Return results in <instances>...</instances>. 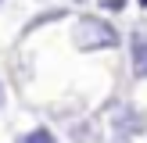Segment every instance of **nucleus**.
<instances>
[{
  "label": "nucleus",
  "instance_id": "5",
  "mask_svg": "<svg viewBox=\"0 0 147 143\" xmlns=\"http://www.w3.org/2000/svg\"><path fill=\"white\" fill-rule=\"evenodd\" d=\"M61 18H68V11H65V7H54V11H43V14H36V18L29 21L25 29H22V36H32L36 29H43V25H54V21H61Z\"/></svg>",
  "mask_w": 147,
  "mask_h": 143
},
{
  "label": "nucleus",
  "instance_id": "4",
  "mask_svg": "<svg viewBox=\"0 0 147 143\" xmlns=\"http://www.w3.org/2000/svg\"><path fill=\"white\" fill-rule=\"evenodd\" d=\"M100 118H86L79 125H72V143H100Z\"/></svg>",
  "mask_w": 147,
  "mask_h": 143
},
{
  "label": "nucleus",
  "instance_id": "2",
  "mask_svg": "<svg viewBox=\"0 0 147 143\" xmlns=\"http://www.w3.org/2000/svg\"><path fill=\"white\" fill-rule=\"evenodd\" d=\"M111 132L126 136V140H136V136L147 132V114L133 104H119L111 111Z\"/></svg>",
  "mask_w": 147,
  "mask_h": 143
},
{
  "label": "nucleus",
  "instance_id": "6",
  "mask_svg": "<svg viewBox=\"0 0 147 143\" xmlns=\"http://www.w3.org/2000/svg\"><path fill=\"white\" fill-rule=\"evenodd\" d=\"M14 143H57V136L50 132L47 125H36L32 132H25V136H18V140H14Z\"/></svg>",
  "mask_w": 147,
  "mask_h": 143
},
{
  "label": "nucleus",
  "instance_id": "3",
  "mask_svg": "<svg viewBox=\"0 0 147 143\" xmlns=\"http://www.w3.org/2000/svg\"><path fill=\"white\" fill-rule=\"evenodd\" d=\"M129 72L136 82L147 79V25H136L129 32Z\"/></svg>",
  "mask_w": 147,
  "mask_h": 143
},
{
  "label": "nucleus",
  "instance_id": "8",
  "mask_svg": "<svg viewBox=\"0 0 147 143\" xmlns=\"http://www.w3.org/2000/svg\"><path fill=\"white\" fill-rule=\"evenodd\" d=\"M0 107H4V82H0Z\"/></svg>",
  "mask_w": 147,
  "mask_h": 143
},
{
  "label": "nucleus",
  "instance_id": "7",
  "mask_svg": "<svg viewBox=\"0 0 147 143\" xmlns=\"http://www.w3.org/2000/svg\"><path fill=\"white\" fill-rule=\"evenodd\" d=\"M129 7V0H100V11H108V14H122Z\"/></svg>",
  "mask_w": 147,
  "mask_h": 143
},
{
  "label": "nucleus",
  "instance_id": "1",
  "mask_svg": "<svg viewBox=\"0 0 147 143\" xmlns=\"http://www.w3.org/2000/svg\"><path fill=\"white\" fill-rule=\"evenodd\" d=\"M122 43V32L100 14H79L72 25V47L79 54H97V50H115Z\"/></svg>",
  "mask_w": 147,
  "mask_h": 143
},
{
  "label": "nucleus",
  "instance_id": "10",
  "mask_svg": "<svg viewBox=\"0 0 147 143\" xmlns=\"http://www.w3.org/2000/svg\"><path fill=\"white\" fill-rule=\"evenodd\" d=\"M76 4H83V0H76Z\"/></svg>",
  "mask_w": 147,
  "mask_h": 143
},
{
  "label": "nucleus",
  "instance_id": "9",
  "mask_svg": "<svg viewBox=\"0 0 147 143\" xmlns=\"http://www.w3.org/2000/svg\"><path fill=\"white\" fill-rule=\"evenodd\" d=\"M136 4H140V7H147V0H136Z\"/></svg>",
  "mask_w": 147,
  "mask_h": 143
}]
</instances>
